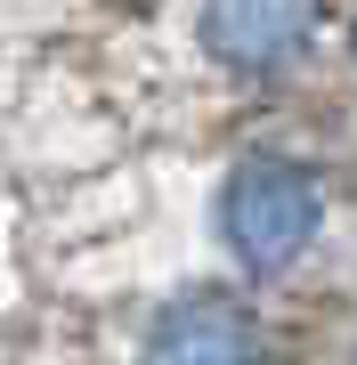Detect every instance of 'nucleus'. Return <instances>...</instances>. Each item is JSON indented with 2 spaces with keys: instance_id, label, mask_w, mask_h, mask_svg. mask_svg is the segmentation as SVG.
Listing matches in <instances>:
<instances>
[{
  "instance_id": "f257e3e1",
  "label": "nucleus",
  "mask_w": 357,
  "mask_h": 365,
  "mask_svg": "<svg viewBox=\"0 0 357 365\" xmlns=\"http://www.w3.org/2000/svg\"><path fill=\"white\" fill-rule=\"evenodd\" d=\"M212 235H219V252H227L244 292L284 284L325 235V170L309 155H292V146H244L219 170Z\"/></svg>"
},
{
  "instance_id": "f03ea898",
  "label": "nucleus",
  "mask_w": 357,
  "mask_h": 365,
  "mask_svg": "<svg viewBox=\"0 0 357 365\" xmlns=\"http://www.w3.org/2000/svg\"><path fill=\"white\" fill-rule=\"evenodd\" d=\"M260 357H268L260 300L227 276L171 284L130 317V365H260Z\"/></svg>"
},
{
  "instance_id": "7ed1b4c3",
  "label": "nucleus",
  "mask_w": 357,
  "mask_h": 365,
  "mask_svg": "<svg viewBox=\"0 0 357 365\" xmlns=\"http://www.w3.org/2000/svg\"><path fill=\"white\" fill-rule=\"evenodd\" d=\"M317 33V0H203L195 9V41L219 73L236 81H268Z\"/></svg>"
}]
</instances>
